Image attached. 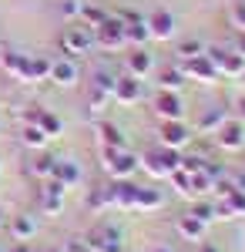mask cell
<instances>
[{"mask_svg": "<svg viewBox=\"0 0 245 252\" xmlns=\"http://www.w3.org/2000/svg\"><path fill=\"white\" fill-rule=\"evenodd\" d=\"M124 64H128V74H131V78H148L151 67H154V61H151V54L145 47H134L131 54L124 58Z\"/></svg>", "mask_w": 245, "mask_h": 252, "instance_id": "4fadbf2b", "label": "cell"}, {"mask_svg": "<svg viewBox=\"0 0 245 252\" xmlns=\"http://www.w3.org/2000/svg\"><path fill=\"white\" fill-rule=\"evenodd\" d=\"M215 138H218V145H222L225 152H239V148H245V125L242 121H225V125L215 131Z\"/></svg>", "mask_w": 245, "mask_h": 252, "instance_id": "9c48e42d", "label": "cell"}, {"mask_svg": "<svg viewBox=\"0 0 245 252\" xmlns=\"http://www.w3.org/2000/svg\"><path fill=\"white\" fill-rule=\"evenodd\" d=\"M154 111H158L161 121H182V118H185V104H182L178 91H158V97H154Z\"/></svg>", "mask_w": 245, "mask_h": 252, "instance_id": "8992f818", "label": "cell"}, {"mask_svg": "<svg viewBox=\"0 0 245 252\" xmlns=\"http://www.w3.org/2000/svg\"><path fill=\"white\" fill-rule=\"evenodd\" d=\"M0 225H3V209H0Z\"/></svg>", "mask_w": 245, "mask_h": 252, "instance_id": "ee69618b", "label": "cell"}, {"mask_svg": "<svg viewBox=\"0 0 245 252\" xmlns=\"http://www.w3.org/2000/svg\"><path fill=\"white\" fill-rule=\"evenodd\" d=\"M97 138H101V145L111 148V152H124V148H128V141H124V135H121V128L111 125V121H97Z\"/></svg>", "mask_w": 245, "mask_h": 252, "instance_id": "5bb4252c", "label": "cell"}, {"mask_svg": "<svg viewBox=\"0 0 245 252\" xmlns=\"http://www.w3.org/2000/svg\"><path fill=\"white\" fill-rule=\"evenodd\" d=\"M10 252H31V249H27V242H17V246H14Z\"/></svg>", "mask_w": 245, "mask_h": 252, "instance_id": "60d3db41", "label": "cell"}, {"mask_svg": "<svg viewBox=\"0 0 245 252\" xmlns=\"http://www.w3.org/2000/svg\"><path fill=\"white\" fill-rule=\"evenodd\" d=\"M178 232L185 239H191V242H202L205 239V222H198L195 215H182L178 219Z\"/></svg>", "mask_w": 245, "mask_h": 252, "instance_id": "ffe728a7", "label": "cell"}, {"mask_svg": "<svg viewBox=\"0 0 245 252\" xmlns=\"http://www.w3.org/2000/svg\"><path fill=\"white\" fill-rule=\"evenodd\" d=\"M51 172H54V158H47V155L34 158V165H31V175L34 178H51Z\"/></svg>", "mask_w": 245, "mask_h": 252, "instance_id": "f1b7e54d", "label": "cell"}, {"mask_svg": "<svg viewBox=\"0 0 245 252\" xmlns=\"http://www.w3.org/2000/svg\"><path fill=\"white\" fill-rule=\"evenodd\" d=\"M225 108H208L205 115L198 118V131H218L222 125H225Z\"/></svg>", "mask_w": 245, "mask_h": 252, "instance_id": "603a6c76", "label": "cell"}, {"mask_svg": "<svg viewBox=\"0 0 245 252\" xmlns=\"http://www.w3.org/2000/svg\"><path fill=\"white\" fill-rule=\"evenodd\" d=\"M171 182H175V189H178L182 195H188V189H191V175L188 172H182V168L171 172Z\"/></svg>", "mask_w": 245, "mask_h": 252, "instance_id": "d6a6232c", "label": "cell"}, {"mask_svg": "<svg viewBox=\"0 0 245 252\" xmlns=\"http://www.w3.org/2000/svg\"><path fill=\"white\" fill-rule=\"evenodd\" d=\"M158 205H161V192H158V189H141V185H138V202H134V209L151 212V209H158Z\"/></svg>", "mask_w": 245, "mask_h": 252, "instance_id": "d4e9b609", "label": "cell"}, {"mask_svg": "<svg viewBox=\"0 0 245 252\" xmlns=\"http://www.w3.org/2000/svg\"><path fill=\"white\" fill-rule=\"evenodd\" d=\"M188 128H185V121H161V148H185L188 145Z\"/></svg>", "mask_w": 245, "mask_h": 252, "instance_id": "30bf717a", "label": "cell"}, {"mask_svg": "<svg viewBox=\"0 0 245 252\" xmlns=\"http://www.w3.org/2000/svg\"><path fill=\"white\" fill-rule=\"evenodd\" d=\"M88 205H91V209H101V205H111V195H108V185H104V189H97V192L91 195V198H88Z\"/></svg>", "mask_w": 245, "mask_h": 252, "instance_id": "d590c367", "label": "cell"}, {"mask_svg": "<svg viewBox=\"0 0 245 252\" xmlns=\"http://www.w3.org/2000/svg\"><path fill=\"white\" fill-rule=\"evenodd\" d=\"M27 58H31V54H17V51H3V54H0L3 71H10V74L20 78V81H24V71H27Z\"/></svg>", "mask_w": 245, "mask_h": 252, "instance_id": "44dd1931", "label": "cell"}, {"mask_svg": "<svg viewBox=\"0 0 245 252\" xmlns=\"http://www.w3.org/2000/svg\"><path fill=\"white\" fill-rule=\"evenodd\" d=\"M47 78H51V64L31 54L27 58V71H24V81H47Z\"/></svg>", "mask_w": 245, "mask_h": 252, "instance_id": "cb8c5ba5", "label": "cell"}, {"mask_svg": "<svg viewBox=\"0 0 245 252\" xmlns=\"http://www.w3.org/2000/svg\"><path fill=\"white\" fill-rule=\"evenodd\" d=\"M10 235H14L17 242L34 239V235H37V222H34V215H14V219H10Z\"/></svg>", "mask_w": 245, "mask_h": 252, "instance_id": "e0dca14e", "label": "cell"}, {"mask_svg": "<svg viewBox=\"0 0 245 252\" xmlns=\"http://www.w3.org/2000/svg\"><path fill=\"white\" fill-rule=\"evenodd\" d=\"M114 81H118V78L104 74V71H97V74H94V84H97V91H101V94H111V91H114Z\"/></svg>", "mask_w": 245, "mask_h": 252, "instance_id": "e575fe53", "label": "cell"}, {"mask_svg": "<svg viewBox=\"0 0 245 252\" xmlns=\"http://www.w3.org/2000/svg\"><path fill=\"white\" fill-rule=\"evenodd\" d=\"M198 54H205V44L202 40H182L178 44V58L182 61H191V58H198Z\"/></svg>", "mask_w": 245, "mask_h": 252, "instance_id": "83f0119b", "label": "cell"}, {"mask_svg": "<svg viewBox=\"0 0 245 252\" xmlns=\"http://www.w3.org/2000/svg\"><path fill=\"white\" fill-rule=\"evenodd\" d=\"M188 215H195L198 222H215V205H208V202H198V205H191V212Z\"/></svg>", "mask_w": 245, "mask_h": 252, "instance_id": "4dcf8cb0", "label": "cell"}, {"mask_svg": "<svg viewBox=\"0 0 245 252\" xmlns=\"http://www.w3.org/2000/svg\"><path fill=\"white\" fill-rule=\"evenodd\" d=\"M91 252H124V242H121V232L114 225H94L88 239H84Z\"/></svg>", "mask_w": 245, "mask_h": 252, "instance_id": "277c9868", "label": "cell"}, {"mask_svg": "<svg viewBox=\"0 0 245 252\" xmlns=\"http://www.w3.org/2000/svg\"><path fill=\"white\" fill-rule=\"evenodd\" d=\"M81 3H84V0H64V3H61V10H64V17L77 20V14H81Z\"/></svg>", "mask_w": 245, "mask_h": 252, "instance_id": "8d00e7d4", "label": "cell"}, {"mask_svg": "<svg viewBox=\"0 0 245 252\" xmlns=\"http://www.w3.org/2000/svg\"><path fill=\"white\" fill-rule=\"evenodd\" d=\"M51 175H54V178H61L67 189H71L74 182H81V168H77L71 158H54V172H51Z\"/></svg>", "mask_w": 245, "mask_h": 252, "instance_id": "ac0fdd59", "label": "cell"}, {"mask_svg": "<svg viewBox=\"0 0 245 252\" xmlns=\"http://www.w3.org/2000/svg\"><path fill=\"white\" fill-rule=\"evenodd\" d=\"M185 81H188V78H185V71H182V67H161V74H158L161 91H178Z\"/></svg>", "mask_w": 245, "mask_h": 252, "instance_id": "7402d4cb", "label": "cell"}, {"mask_svg": "<svg viewBox=\"0 0 245 252\" xmlns=\"http://www.w3.org/2000/svg\"><path fill=\"white\" fill-rule=\"evenodd\" d=\"M232 17H235V24L245 31V0H239V3L232 7Z\"/></svg>", "mask_w": 245, "mask_h": 252, "instance_id": "74e56055", "label": "cell"}, {"mask_svg": "<svg viewBox=\"0 0 245 252\" xmlns=\"http://www.w3.org/2000/svg\"><path fill=\"white\" fill-rule=\"evenodd\" d=\"M57 252H64V249H57Z\"/></svg>", "mask_w": 245, "mask_h": 252, "instance_id": "f6af8a7d", "label": "cell"}, {"mask_svg": "<svg viewBox=\"0 0 245 252\" xmlns=\"http://www.w3.org/2000/svg\"><path fill=\"white\" fill-rule=\"evenodd\" d=\"M198 252H218V249H215L212 242H202V246H198Z\"/></svg>", "mask_w": 245, "mask_h": 252, "instance_id": "ab89813d", "label": "cell"}, {"mask_svg": "<svg viewBox=\"0 0 245 252\" xmlns=\"http://www.w3.org/2000/svg\"><path fill=\"white\" fill-rule=\"evenodd\" d=\"M202 165H205V158L185 155V158H182V165H178V168H182V172H188V175H198V172H202Z\"/></svg>", "mask_w": 245, "mask_h": 252, "instance_id": "836d02e7", "label": "cell"}, {"mask_svg": "<svg viewBox=\"0 0 245 252\" xmlns=\"http://www.w3.org/2000/svg\"><path fill=\"white\" fill-rule=\"evenodd\" d=\"M108 195H111V205H118V209H134L138 185H134L131 178H114L111 185H108Z\"/></svg>", "mask_w": 245, "mask_h": 252, "instance_id": "52a82bcc", "label": "cell"}, {"mask_svg": "<svg viewBox=\"0 0 245 252\" xmlns=\"http://www.w3.org/2000/svg\"><path fill=\"white\" fill-rule=\"evenodd\" d=\"M154 252H171V249H165V246H161V249H154Z\"/></svg>", "mask_w": 245, "mask_h": 252, "instance_id": "7bdbcfd3", "label": "cell"}, {"mask_svg": "<svg viewBox=\"0 0 245 252\" xmlns=\"http://www.w3.org/2000/svg\"><path fill=\"white\" fill-rule=\"evenodd\" d=\"M34 125H37L47 138H57L61 131H64V121H61L54 111H47V108H40V115H37V121H34Z\"/></svg>", "mask_w": 245, "mask_h": 252, "instance_id": "d6986e66", "label": "cell"}, {"mask_svg": "<svg viewBox=\"0 0 245 252\" xmlns=\"http://www.w3.org/2000/svg\"><path fill=\"white\" fill-rule=\"evenodd\" d=\"M47 141H51V138L44 135L37 125H27V128H24V145H31V148H44Z\"/></svg>", "mask_w": 245, "mask_h": 252, "instance_id": "4316f807", "label": "cell"}, {"mask_svg": "<svg viewBox=\"0 0 245 252\" xmlns=\"http://www.w3.org/2000/svg\"><path fill=\"white\" fill-rule=\"evenodd\" d=\"M148 24H145V17H138V14H131V17L124 20V40L128 44H134V47H141L145 40H148Z\"/></svg>", "mask_w": 245, "mask_h": 252, "instance_id": "2e32d148", "label": "cell"}, {"mask_svg": "<svg viewBox=\"0 0 245 252\" xmlns=\"http://www.w3.org/2000/svg\"><path fill=\"white\" fill-rule=\"evenodd\" d=\"M104 17H108V14H104L101 7H94V3H88V0L81 3V14H77V20H81V24H88V27H97V24H101Z\"/></svg>", "mask_w": 245, "mask_h": 252, "instance_id": "484cf974", "label": "cell"}, {"mask_svg": "<svg viewBox=\"0 0 245 252\" xmlns=\"http://www.w3.org/2000/svg\"><path fill=\"white\" fill-rule=\"evenodd\" d=\"M134 168H138V158L124 148V152H111V148H104V172L111 175V178H131Z\"/></svg>", "mask_w": 245, "mask_h": 252, "instance_id": "5b68a950", "label": "cell"}, {"mask_svg": "<svg viewBox=\"0 0 245 252\" xmlns=\"http://www.w3.org/2000/svg\"><path fill=\"white\" fill-rule=\"evenodd\" d=\"M182 71H185V78H198V81H215V78H218V67H215L205 54L185 61V67H182Z\"/></svg>", "mask_w": 245, "mask_h": 252, "instance_id": "7c38bea8", "label": "cell"}, {"mask_svg": "<svg viewBox=\"0 0 245 252\" xmlns=\"http://www.w3.org/2000/svg\"><path fill=\"white\" fill-rule=\"evenodd\" d=\"M94 44H97L94 27H88V24H81V20H74L71 27H64V34H61V47L67 51V58H71V54H88Z\"/></svg>", "mask_w": 245, "mask_h": 252, "instance_id": "6da1fadb", "label": "cell"}, {"mask_svg": "<svg viewBox=\"0 0 245 252\" xmlns=\"http://www.w3.org/2000/svg\"><path fill=\"white\" fill-rule=\"evenodd\" d=\"M212 189H215V182H212L205 172L191 175V189H188V195H205V192H212Z\"/></svg>", "mask_w": 245, "mask_h": 252, "instance_id": "f546056e", "label": "cell"}, {"mask_svg": "<svg viewBox=\"0 0 245 252\" xmlns=\"http://www.w3.org/2000/svg\"><path fill=\"white\" fill-rule=\"evenodd\" d=\"M138 165H145L154 178H171V172H178V165H182V155L175 148H158V152L145 155Z\"/></svg>", "mask_w": 245, "mask_h": 252, "instance_id": "7a4b0ae2", "label": "cell"}, {"mask_svg": "<svg viewBox=\"0 0 245 252\" xmlns=\"http://www.w3.org/2000/svg\"><path fill=\"white\" fill-rule=\"evenodd\" d=\"M242 78H245V74H242Z\"/></svg>", "mask_w": 245, "mask_h": 252, "instance_id": "7dc6e473", "label": "cell"}, {"mask_svg": "<svg viewBox=\"0 0 245 252\" xmlns=\"http://www.w3.org/2000/svg\"><path fill=\"white\" fill-rule=\"evenodd\" d=\"M145 94V88H141V78H131V74H121V78L114 81V91L111 97L118 104H134V101H141Z\"/></svg>", "mask_w": 245, "mask_h": 252, "instance_id": "ba28073f", "label": "cell"}, {"mask_svg": "<svg viewBox=\"0 0 245 252\" xmlns=\"http://www.w3.org/2000/svg\"><path fill=\"white\" fill-rule=\"evenodd\" d=\"M40 202H44V209H47V212H54V215L64 209V195H54V192H47V189L40 192Z\"/></svg>", "mask_w": 245, "mask_h": 252, "instance_id": "1f68e13d", "label": "cell"}, {"mask_svg": "<svg viewBox=\"0 0 245 252\" xmlns=\"http://www.w3.org/2000/svg\"><path fill=\"white\" fill-rule=\"evenodd\" d=\"M51 81H57L61 88H71V84H77V64L71 58H57L54 64H51Z\"/></svg>", "mask_w": 245, "mask_h": 252, "instance_id": "9a60e30c", "label": "cell"}, {"mask_svg": "<svg viewBox=\"0 0 245 252\" xmlns=\"http://www.w3.org/2000/svg\"><path fill=\"white\" fill-rule=\"evenodd\" d=\"M235 108H239V121L245 125V97H239V104H235Z\"/></svg>", "mask_w": 245, "mask_h": 252, "instance_id": "f35d334b", "label": "cell"}, {"mask_svg": "<svg viewBox=\"0 0 245 252\" xmlns=\"http://www.w3.org/2000/svg\"><path fill=\"white\" fill-rule=\"evenodd\" d=\"M145 24H148V34L158 37V40H168L171 34H175V17H171L168 10H154V14H148Z\"/></svg>", "mask_w": 245, "mask_h": 252, "instance_id": "8fae6325", "label": "cell"}, {"mask_svg": "<svg viewBox=\"0 0 245 252\" xmlns=\"http://www.w3.org/2000/svg\"><path fill=\"white\" fill-rule=\"evenodd\" d=\"M0 252H3V249H0Z\"/></svg>", "mask_w": 245, "mask_h": 252, "instance_id": "bcb514c9", "label": "cell"}, {"mask_svg": "<svg viewBox=\"0 0 245 252\" xmlns=\"http://www.w3.org/2000/svg\"><path fill=\"white\" fill-rule=\"evenodd\" d=\"M94 40L101 44V47H108V51H121V47L128 44V40H124V24L108 14V17L94 27Z\"/></svg>", "mask_w": 245, "mask_h": 252, "instance_id": "3957f363", "label": "cell"}, {"mask_svg": "<svg viewBox=\"0 0 245 252\" xmlns=\"http://www.w3.org/2000/svg\"><path fill=\"white\" fill-rule=\"evenodd\" d=\"M239 54H242V58H245V34H242V37H239Z\"/></svg>", "mask_w": 245, "mask_h": 252, "instance_id": "b9f144b4", "label": "cell"}]
</instances>
